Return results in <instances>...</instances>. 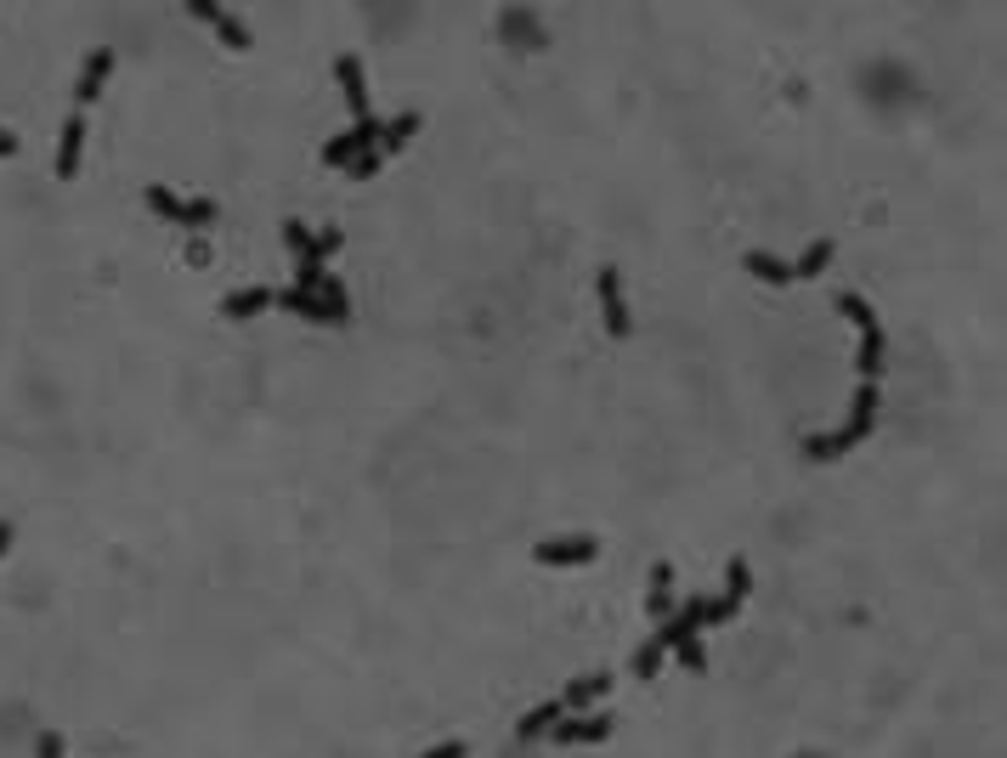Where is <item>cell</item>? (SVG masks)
Segmentation results:
<instances>
[{"mask_svg": "<svg viewBox=\"0 0 1007 758\" xmlns=\"http://www.w3.org/2000/svg\"><path fill=\"white\" fill-rule=\"evenodd\" d=\"M283 238L295 249V267H323V256H335V249H340V232L335 227L311 232L306 221H283Z\"/></svg>", "mask_w": 1007, "mask_h": 758, "instance_id": "obj_6", "label": "cell"}, {"mask_svg": "<svg viewBox=\"0 0 1007 758\" xmlns=\"http://www.w3.org/2000/svg\"><path fill=\"white\" fill-rule=\"evenodd\" d=\"M318 295H323V306H329V323H335V329L351 323V300H346V283H340V278H323Z\"/></svg>", "mask_w": 1007, "mask_h": 758, "instance_id": "obj_22", "label": "cell"}, {"mask_svg": "<svg viewBox=\"0 0 1007 758\" xmlns=\"http://www.w3.org/2000/svg\"><path fill=\"white\" fill-rule=\"evenodd\" d=\"M278 306H283V311H300L306 323H329L323 295H311V289H295V283H289V289H278Z\"/></svg>", "mask_w": 1007, "mask_h": 758, "instance_id": "obj_17", "label": "cell"}, {"mask_svg": "<svg viewBox=\"0 0 1007 758\" xmlns=\"http://www.w3.org/2000/svg\"><path fill=\"white\" fill-rule=\"evenodd\" d=\"M108 74H113V51H108V46L86 51V62H80V80H74V108H91V102L102 97Z\"/></svg>", "mask_w": 1007, "mask_h": 758, "instance_id": "obj_12", "label": "cell"}, {"mask_svg": "<svg viewBox=\"0 0 1007 758\" xmlns=\"http://www.w3.org/2000/svg\"><path fill=\"white\" fill-rule=\"evenodd\" d=\"M419 758H465V741H436V747H425Z\"/></svg>", "mask_w": 1007, "mask_h": 758, "instance_id": "obj_23", "label": "cell"}, {"mask_svg": "<svg viewBox=\"0 0 1007 758\" xmlns=\"http://www.w3.org/2000/svg\"><path fill=\"white\" fill-rule=\"evenodd\" d=\"M662 657H668V646L651 635V640L635 651V662H628V668H635V679H640V685H651V679H657V668H662Z\"/></svg>", "mask_w": 1007, "mask_h": 758, "instance_id": "obj_21", "label": "cell"}, {"mask_svg": "<svg viewBox=\"0 0 1007 758\" xmlns=\"http://www.w3.org/2000/svg\"><path fill=\"white\" fill-rule=\"evenodd\" d=\"M148 210H153V216H164V221H176V227H210V221L221 216V205H216V199H176L164 181H153V187H148Z\"/></svg>", "mask_w": 1007, "mask_h": 758, "instance_id": "obj_3", "label": "cell"}, {"mask_svg": "<svg viewBox=\"0 0 1007 758\" xmlns=\"http://www.w3.org/2000/svg\"><path fill=\"white\" fill-rule=\"evenodd\" d=\"M560 719H566V702H560V697H555V702H538V708L516 725V741H544Z\"/></svg>", "mask_w": 1007, "mask_h": 758, "instance_id": "obj_16", "label": "cell"}, {"mask_svg": "<svg viewBox=\"0 0 1007 758\" xmlns=\"http://www.w3.org/2000/svg\"><path fill=\"white\" fill-rule=\"evenodd\" d=\"M827 261H832V238H815V243L804 249V261H792V278H798V283H804V278H821Z\"/></svg>", "mask_w": 1007, "mask_h": 758, "instance_id": "obj_20", "label": "cell"}, {"mask_svg": "<svg viewBox=\"0 0 1007 758\" xmlns=\"http://www.w3.org/2000/svg\"><path fill=\"white\" fill-rule=\"evenodd\" d=\"M646 611L657 617V628L679 611V595H674V566H668V560H657V566H651V595H646Z\"/></svg>", "mask_w": 1007, "mask_h": 758, "instance_id": "obj_14", "label": "cell"}, {"mask_svg": "<svg viewBox=\"0 0 1007 758\" xmlns=\"http://www.w3.org/2000/svg\"><path fill=\"white\" fill-rule=\"evenodd\" d=\"M12 153H18V137L7 131V124H0V159H12Z\"/></svg>", "mask_w": 1007, "mask_h": 758, "instance_id": "obj_25", "label": "cell"}, {"mask_svg": "<svg viewBox=\"0 0 1007 758\" xmlns=\"http://www.w3.org/2000/svg\"><path fill=\"white\" fill-rule=\"evenodd\" d=\"M611 730H617L611 714H566V719L549 730V741H555V747H589V741H606Z\"/></svg>", "mask_w": 1007, "mask_h": 758, "instance_id": "obj_8", "label": "cell"}, {"mask_svg": "<svg viewBox=\"0 0 1007 758\" xmlns=\"http://www.w3.org/2000/svg\"><path fill=\"white\" fill-rule=\"evenodd\" d=\"M838 311H844V318L860 329V362H855V368H860V379H866V386H877V373H884V346H889V340H884V323H877V311H871L855 289H844V295H838Z\"/></svg>", "mask_w": 1007, "mask_h": 758, "instance_id": "obj_2", "label": "cell"}, {"mask_svg": "<svg viewBox=\"0 0 1007 758\" xmlns=\"http://www.w3.org/2000/svg\"><path fill=\"white\" fill-rule=\"evenodd\" d=\"M595 295H600V323L622 340L628 329H635V311H628V295H622V272L617 267H600L595 272Z\"/></svg>", "mask_w": 1007, "mask_h": 758, "instance_id": "obj_5", "label": "cell"}, {"mask_svg": "<svg viewBox=\"0 0 1007 758\" xmlns=\"http://www.w3.org/2000/svg\"><path fill=\"white\" fill-rule=\"evenodd\" d=\"M595 555H600V538H544L532 549L538 566H595Z\"/></svg>", "mask_w": 1007, "mask_h": 758, "instance_id": "obj_9", "label": "cell"}, {"mask_svg": "<svg viewBox=\"0 0 1007 758\" xmlns=\"http://www.w3.org/2000/svg\"><path fill=\"white\" fill-rule=\"evenodd\" d=\"M747 595H752V566L736 555V560H730V572H725V595L702 600V628H714V622H730V617L747 606Z\"/></svg>", "mask_w": 1007, "mask_h": 758, "instance_id": "obj_4", "label": "cell"}, {"mask_svg": "<svg viewBox=\"0 0 1007 758\" xmlns=\"http://www.w3.org/2000/svg\"><path fill=\"white\" fill-rule=\"evenodd\" d=\"M7 549H12V521H0V560H7Z\"/></svg>", "mask_w": 1007, "mask_h": 758, "instance_id": "obj_26", "label": "cell"}, {"mask_svg": "<svg viewBox=\"0 0 1007 758\" xmlns=\"http://www.w3.org/2000/svg\"><path fill=\"white\" fill-rule=\"evenodd\" d=\"M611 690V674H578L572 685L560 690V702H566V714H595V702Z\"/></svg>", "mask_w": 1007, "mask_h": 758, "instance_id": "obj_13", "label": "cell"}, {"mask_svg": "<svg viewBox=\"0 0 1007 758\" xmlns=\"http://www.w3.org/2000/svg\"><path fill=\"white\" fill-rule=\"evenodd\" d=\"M741 267H747L752 278H765V283H798V278H792V267H787V261H776V256H765V249H747Z\"/></svg>", "mask_w": 1007, "mask_h": 758, "instance_id": "obj_18", "label": "cell"}, {"mask_svg": "<svg viewBox=\"0 0 1007 758\" xmlns=\"http://www.w3.org/2000/svg\"><path fill=\"white\" fill-rule=\"evenodd\" d=\"M335 80H340V91H346V102H351L357 124H362V119H373L368 80H362V57H357V51H340V57H335Z\"/></svg>", "mask_w": 1007, "mask_h": 758, "instance_id": "obj_10", "label": "cell"}, {"mask_svg": "<svg viewBox=\"0 0 1007 758\" xmlns=\"http://www.w3.org/2000/svg\"><path fill=\"white\" fill-rule=\"evenodd\" d=\"M267 306H278V289H238V295H227V300H221V318L249 323V318H261Z\"/></svg>", "mask_w": 1007, "mask_h": 758, "instance_id": "obj_15", "label": "cell"}, {"mask_svg": "<svg viewBox=\"0 0 1007 758\" xmlns=\"http://www.w3.org/2000/svg\"><path fill=\"white\" fill-rule=\"evenodd\" d=\"M86 137H91V124H86V108H74L69 119H62V137H57V181H74L80 176V153H86Z\"/></svg>", "mask_w": 1007, "mask_h": 758, "instance_id": "obj_7", "label": "cell"}, {"mask_svg": "<svg viewBox=\"0 0 1007 758\" xmlns=\"http://www.w3.org/2000/svg\"><path fill=\"white\" fill-rule=\"evenodd\" d=\"M871 425H877V386H866L860 379V391H855V402H849V425L844 430H827V436H804V459H844L860 436H871Z\"/></svg>", "mask_w": 1007, "mask_h": 758, "instance_id": "obj_1", "label": "cell"}, {"mask_svg": "<svg viewBox=\"0 0 1007 758\" xmlns=\"http://www.w3.org/2000/svg\"><path fill=\"white\" fill-rule=\"evenodd\" d=\"M419 137V113L408 108V113H397V119H386V131H380V159L386 153H397L402 142H413Z\"/></svg>", "mask_w": 1007, "mask_h": 758, "instance_id": "obj_19", "label": "cell"}, {"mask_svg": "<svg viewBox=\"0 0 1007 758\" xmlns=\"http://www.w3.org/2000/svg\"><path fill=\"white\" fill-rule=\"evenodd\" d=\"M187 12H193L199 23H210V29H216V34H221V40H227L232 51H249V46H256V34H249V23H243V18H232L227 7H210V0H193V7H187Z\"/></svg>", "mask_w": 1007, "mask_h": 758, "instance_id": "obj_11", "label": "cell"}, {"mask_svg": "<svg viewBox=\"0 0 1007 758\" xmlns=\"http://www.w3.org/2000/svg\"><path fill=\"white\" fill-rule=\"evenodd\" d=\"M373 170H380V153H362V159H357V164H351V176H357V181H368V176H373Z\"/></svg>", "mask_w": 1007, "mask_h": 758, "instance_id": "obj_24", "label": "cell"}]
</instances>
